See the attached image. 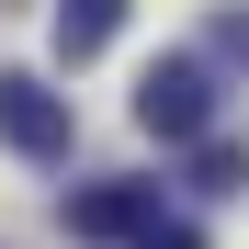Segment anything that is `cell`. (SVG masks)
Here are the masks:
<instances>
[{
  "instance_id": "6da1fadb",
  "label": "cell",
  "mask_w": 249,
  "mask_h": 249,
  "mask_svg": "<svg viewBox=\"0 0 249 249\" xmlns=\"http://www.w3.org/2000/svg\"><path fill=\"white\" fill-rule=\"evenodd\" d=\"M136 124L159 147H204V136H215V79H204V57H159L136 79Z\"/></svg>"
},
{
  "instance_id": "7a4b0ae2",
  "label": "cell",
  "mask_w": 249,
  "mask_h": 249,
  "mask_svg": "<svg viewBox=\"0 0 249 249\" xmlns=\"http://www.w3.org/2000/svg\"><path fill=\"white\" fill-rule=\"evenodd\" d=\"M68 136H79L68 91H46L34 68H0V147H23V159H68Z\"/></svg>"
},
{
  "instance_id": "3957f363",
  "label": "cell",
  "mask_w": 249,
  "mask_h": 249,
  "mask_svg": "<svg viewBox=\"0 0 249 249\" xmlns=\"http://www.w3.org/2000/svg\"><path fill=\"white\" fill-rule=\"evenodd\" d=\"M159 227V181H91L68 204V238H91V249H136Z\"/></svg>"
},
{
  "instance_id": "277c9868",
  "label": "cell",
  "mask_w": 249,
  "mask_h": 249,
  "mask_svg": "<svg viewBox=\"0 0 249 249\" xmlns=\"http://www.w3.org/2000/svg\"><path fill=\"white\" fill-rule=\"evenodd\" d=\"M46 34H57V57H68V68H91L113 34H124V0H57V12H46Z\"/></svg>"
},
{
  "instance_id": "5b68a950",
  "label": "cell",
  "mask_w": 249,
  "mask_h": 249,
  "mask_svg": "<svg viewBox=\"0 0 249 249\" xmlns=\"http://www.w3.org/2000/svg\"><path fill=\"white\" fill-rule=\"evenodd\" d=\"M193 181H204V193H249V147L204 136V147H193Z\"/></svg>"
},
{
  "instance_id": "8992f818",
  "label": "cell",
  "mask_w": 249,
  "mask_h": 249,
  "mask_svg": "<svg viewBox=\"0 0 249 249\" xmlns=\"http://www.w3.org/2000/svg\"><path fill=\"white\" fill-rule=\"evenodd\" d=\"M215 57H249V0H227V12H215Z\"/></svg>"
},
{
  "instance_id": "52a82bcc",
  "label": "cell",
  "mask_w": 249,
  "mask_h": 249,
  "mask_svg": "<svg viewBox=\"0 0 249 249\" xmlns=\"http://www.w3.org/2000/svg\"><path fill=\"white\" fill-rule=\"evenodd\" d=\"M136 249H204V238H193V227H170V215H159V227H147Z\"/></svg>"
}]
</instances>
